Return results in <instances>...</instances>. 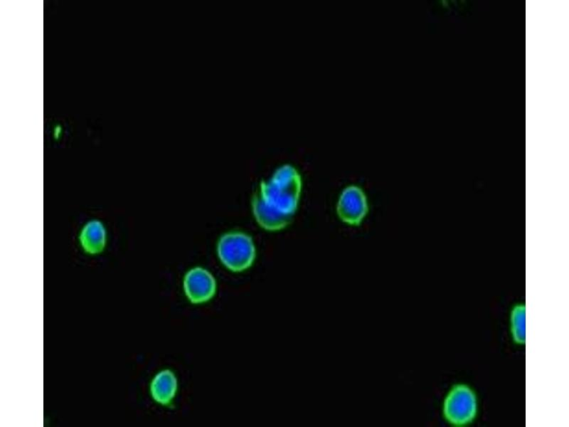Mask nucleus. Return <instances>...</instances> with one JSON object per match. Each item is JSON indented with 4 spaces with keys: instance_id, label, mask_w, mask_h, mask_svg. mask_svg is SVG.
Segmentation results:
<instances>
[{
    "instance_id": "f257e3e1",
    "label": "nucleus",
    "mask_w": 569,
    "mask_h": 427,
    "mask_svg": "<svg viewBox=\"0 0 569 427\" xmlns=\"http://www.w3.org/2000/svg\"><path fill=\"white\" fill-rule=\"evenodd\" d=\"M301 189L300 175L290 165L280 167L268 181H262L252 200L258 223L270 231L287 226L297 211Z\"/></svg>"
},
{
    "instance_id": "423d86ee",
    "label": "nucleus",
    "mask_w": 569,
    "mask_h": 427,
    "mask_svg": "<svg viewBox=\"0 0 569 427\" xmlns=\"http://www.w3.org/2000/svg\"><path fill=\"white\" fill-rule=\"evenodd\" d=\"M177 390V379L174 374L169 370L159 372L153 379L150 391L157 403L168 405L174 398Z\"/></svg>"
},
{
    "instance_id": "20e7f679",
    "label": "nucleus",
    "mask_w": 569,
    "mask_h": 427,
    "mask_svg": "<svg viewBox=\"0 0 569 427\" xmlns=\"http://www.w3.org/2000/svg\"><path fill=\"white\" fill-rule=\"evenodd\" d=\"M339 218L349 225L358 226L368 211L366 196L357 186H349L341 192L336 206Z\"/></svg>"
},
{
    "instance_id": "39448f33",
    "label": "nucleus",
    "mask_w": 569,
    "mask_h": 427,
    "mask_svg": "<svg viewBox=\"0 0 569 427\" xmlns=\"http://www.w3.org/2000/svg\"><path fill=\"white\" fill-rule=\"evenodd\" d=\"M184 291L192 303L208 301L215 295L216 283L213 275L202 268L190 270L184 280Z\"/></svg>"
},
{
    "instance_id": "6e6552de",
    "label": "nucleus",
    "mask_w": 569,
    "mask_h": 427,
    "mask_svg": "<svg viewBox=\"0 0 569 427\" xmlns=\"http://www.w3.org/2000/svg\"><path fill=\"white\" fill-rule=\"evenodd\" d=\"M511 327L515 342L524 344L526 342V307L523 305H516L511 314Z\"/></svg>"
},
{
    "instance_id": "7ed1b4c3",
    "label": "nucleus",
    "mask_w": 569,
    "mask_h": 427,
    "mask_svg": "<svg viewBox=\"0 0 569 427\" xmlns=\"http://www.w3.org/2000/svg\"><path fill=\"white\" fill-rule=\"evenodd\" d=\"M477 412V397L467 385H454L446 396L443 405L445 419L454 426H464L471 423Z\"/></svg>"
},
{
    "instance_id": "f03ea898",
    "label": "nucleus",
    "mask_w": 569,
    "mask_h": 427,
    "mask_svg": "<svg viewBox=\"0 0 569 427\" xmlns=\"http://www.w3.org/2000/svg\"><path fill=\"white\" fill-rule=\"evenodd\" d=\"M218 254L222 263L235 272L242 271L252 263L255 251L251 238L240 232L224 234L218 244Z\"/></svg>"
},
{
    "instance_id": "0eeeda50",
    "label": "nucleus",
    "mask_w": 569,
    "mask_h": 427,
    "mask_svg": "<svg viewBox=\"0 0 569 427\" xmlns=\"http://www.w3.org/2000/svg\"><path fill=\"white\" fill-rule=\"evenodd\" d=\"M80 242L85 250L90 253H98L105 243V231L97 221H91L85 226L80 233Z\"/></svg>"
}]
</instances>
